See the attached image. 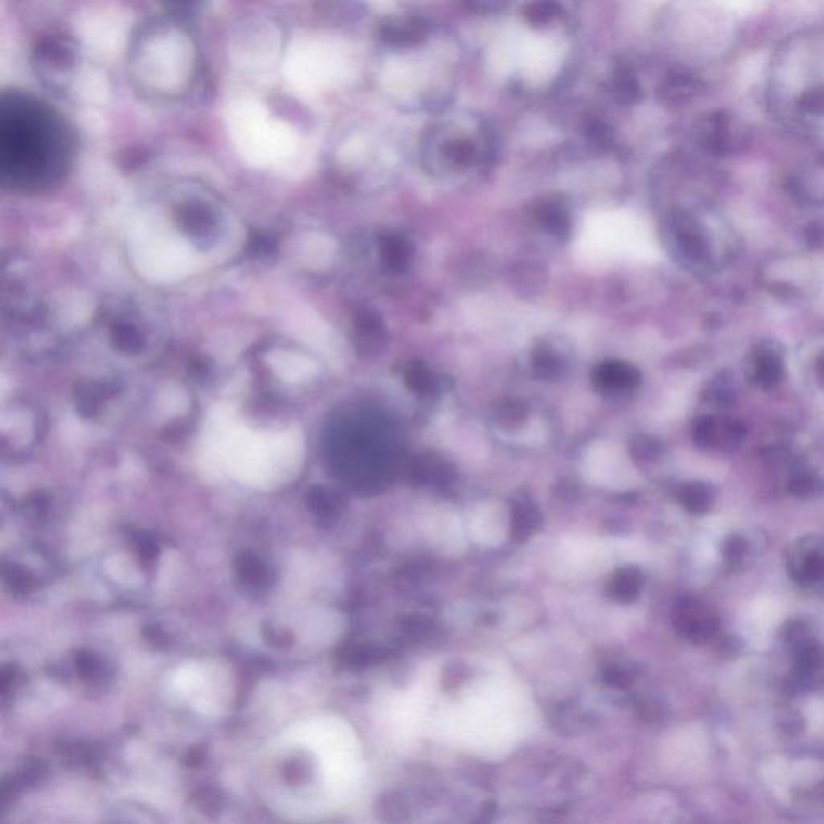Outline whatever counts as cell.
<instances>
[{"mask_svg":"<svg viewBox=\"0 0 824 824\" xmlns=\"http://www.w3.org/2000/svg\"><path fill=\"white\" fill-rule=\"evenodd\" d=\"M73 155V133L49 103L24 92L0 99V168L23 189L62 179Z\"/></svg>","mask_w":824,"mask_h":824,"instance_id":"obj_1","label":"cell"},{"mask_svg":"<svg viewBox=\"0 0 824 824\" xmlns=\"http://www.w3.org/2000/svg\"><path fill=\"white\" fill-rule=\"evenodd\" d=\"M127 63L134 84L152 101H183L200 78L194 39L184 23L169 17L145 21L138 28L131 39Z\"/></svg>","mask_w":824,"mask_h":824,"instance_id":"obj_2","label":"cell"},{"mask_svg":"<svg viewBox=\"0 0 824 824\" xmlns=\"http://www.w3.org/2000/svg\"><path fill=\"white\" fill-rule=\"evenodd\" d=\"M770 105L795 127L824 124V30H808L784 41L772 62Z\"/></svg>","mask_w":824,"mask_h":824,"instance_id":"obj_3","label":"cell"},{"mask_svg":"<svg viewBox=\"0 0 824 824\" xmlns=\"http://www.w3.org/2000/svg\"><path fill=\"white\" fill-rule=\"evenodd\" d=\"M646 251L642 224L625 209H599L586 216L575 241L577 258L596 268L641 258Z\"/></svg>","mask_w":824,"mask_h":824,"instance_id":"obj_4","label":"cell"},{"mask_svg":"<svg viewBox=\"0 0 824 824\" xmlns=\"http://www.w3.org/2000/svg\"><path fill=\"white\" fill-rule=\"evenodd\" d=\"M80 65V49L66 34H49L39 39L31 53V69L39 83L55 94H65L73 84Z\"/></svg>","mask_w":824,"mask_h":824,"instance_id":"obj_5","label":"cell"},{"mask_svg":"<svg viewBox=\"0 0 824 824\" xmlns=\"http://www.w3.org/2000/svg\"><path fill=\"white\" fill-rule=\"evenodd\" d=\"M674 625L681 635L694 642L707 641L719 631V617L694 599H684L674 614Z\"/></svg>","mask_w":824,"mask_h":824,"instance_id":"obj_6","label":"cell"},{"mask_svg":"<svg viewBox=\"0 0 824 824\" xmlns=\"http://www.w3.org/2000/svg\"><path fill=\"white\" fill-rule=\"evenodd\" d=\"M792 577L810 591L824 593V545L801 543L791 556Z\"/></svg>","mask_w":824,"mask_h":824,"instance_id":"obj_7","label":"cell"},{"mask_svg":"<svg viewBox=\"0 0 824 824\" xmlns=\"http://www.w3.org/2000/svg\"><path fill=\"white\" fill-rule=\"evenodd\" d=\"M699 136L710 151L727 152L741 138L737 120L724 112H713L699 121Z\"/></svg>","mask_w":824,"mask_h":824,"instance_id":"obj_8","label":"cell"},{"mask_svg":"<svg viewBox=\"0 0 824 824\" xmlns=\"http://www.w3.org/2000/svg\"><path fill=\"white\" fill-rule=\"evenodd\" d=\"M380 38L392 48H412L429 35V24L418 17L387 18L380 27Z\"/></svg>","mask_w":824,"mask_h":824,"instance_id":"obj_9","label":"cell"},{"mask_svg":"<svg viewBox=\"0 0 824 824\" xmlns=\"http://www.w3.org/2000/svg\"><path fill=\"white\" fill-rule=\"evenodd\" d=\"M702 89H704V84L694 74L684 70H674L667 74L666 80H663L662 86H660V95L666 102L680 103L691 101Z\"/></svg>","mask_w":824,"mask_h":824,"instance_id":"obj_10","label":"cell"},{"mask_svg":"<svg viewBox=\"0 0 824 824\" xmlns=\"http://www.w3.org/2000/svg\"><path fill=\"white\" fill-rule=\"evenodd\" d=\"M563 7L557 0H532L524 9V17L533 28L549 27L559 18Z\"/></svg>","mask_w":824,"mask_h":824,"instance_id":"obj_11","label":"cell"},{"mask_svg":"<svg viewBox=\"0 0 824 824\" xmlns=\"http://www.w3.org/2000/svg\"><path fill=\"white\" fill-rule=\"evenodd\" d=\"M641 585L642 575L638 568H624L614 577L610 591H612L614 598L620 599V601H631L638 596Z\"/></svg>","mask_w":824,"mask_h":824,"instance_id":"obj_12","label":"cell"},{"mask_svg":"<svg viewBox=\"0 0 824 824\" xmlns=\"http://www.w3.org/2000/svg\"><path fill=\"white\" fill-rule=\"evenodd\" d=\"M209 0H162L166 17L187 23L205 12Z\"/></svg>","mask_w":824,"mask_h":824,"instance_id":"obj_13","label":"cell"},{"mask_svg":"<svg viewBox=\"0 0 824 824\" xmlns=\"http://www.w3.org/2000/svg\"><path fill=\"white\" fill-rule=\"evenodd\" d=\"M681 503L688 507L691 513L705 514L712 507L713 493L709 486L702 483H692L681 493Z\"/></svg>","mask_w":824,"mask_h":824,"instance_id":"obj_14","label":"cell"},{"mask_svg":"<svg viewBox=\"0 0 824 824\" xmlns=\"http://www.w3.org/2000/svg\"><path fill=\"white\" fill-rule=\"evenodd\" d=\"M181 219H183L184 227L189 229L194 236L204 237L208 236L209 230L213 229V218L205 208H200L197 205L187 206L181 213Z\"/></svg>","mask_w":824,"mask_h":824,"instance_id":"obj_15","label":"cell"},{"mask_svg":"<svg viewBox=\"0 0 824 824\" xmlns=\"http://www.w3.org/2000/svg\"><path fill=\"white\" fill-rule=\"evenodd\" d=\"M756 379L762 385L774 387L783 378V364L774 353H762L756 358Z\"/></svg>","mask_w":824,"mask_h":824,"instance_id":"obj_16","label":"cell"},{"mask_svg":"<svg viewBox=\"0 0 824 824\" xmlns=\"http://www.w3.org/2000/svg\"><path fill=\"white\" fill-rule=\"evenodd\" d=\"M539 527L538 517L532 511L524 509L514 514L513 535L515 539H525Z\"/></svg>","mask_w":824,"mask_h":824,"instance_id":"obj_17","label":"cell"},{"mask_svg":"<svg viewBox=\"0 0 824 824\" xmlns=\"http://www.w3.org/2000/svg\"><path fill=\"white\" fill-rule=\"evenodd\" d=\"M617 92L621 101L627 103H635L641 99V87H639L634 74L628 73V71L618 73Z\"/></svg>","mask_w":824,"mask_h":824,"instance_id":"obj_18","label":"cell"},{"mask_svg":"<svg viewBox=\"0 0 824 824\" xmlns=\"http://www.w3.org/2000/svg\"><path fill=\"white\" fill-rule=\"evenodd\" d=\"M113 339H115L116 347L123 351H137L142 347V337L134 327L131 326H119L115 327L113 332Z\"/></svg>","mask_w":824,"mask_h":824,"instance_id":"obj_19","label":"cell"},{"mask_svg":"<svg viewBox=\"0 0 824 824\" xmlns=\"http://www.w3.org/2000/svg\"><path fill=\"white\" fill-rule=\"evenodd\" d=\"M606 678L610 684H614V687L624 688L628 684V674L625 673L624 670L610 669L609 671H607Z\"/></svg>","mask_w":824,"mask_h":824,"instance_id":"obj_20","label":"cell"}]
</instances>
